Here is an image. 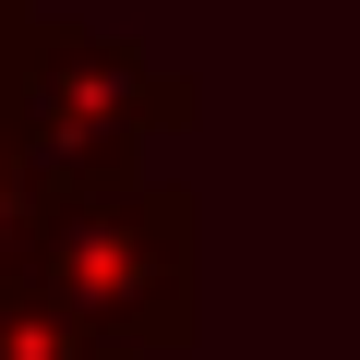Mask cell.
I'll return each instance as SVG.
<instances>
[{
	"label": "cell",
	"instance_id": "277c9868",
	"mask_svg": "<svg viewBox=\"0 0 360 360\" xmlns=\"http://www.w3.org/2000/svg\"><path fill=\"white\" fill-rule=\"evenodd\" d=\"M37 180H25V156H13V132H0V288H25V240H37Z\"/></svg>",
	"mask_w": 360,
	"mask_h": 360
},
{
	"label": "cell",
	"instance_id": "7a4b0ae2",
	"mask_svg": "<svg viewBox=\"0 0 360 360\" xmlns=\"http://www.w3.org/2000/svg\"><path fill=\"white\" fill-rule=\"evenodd\" d=\"M193 120V72H168L156 49L108 37V25H37L25 37V84H13V156L37 193H96L132 180L156 132Z\"/></svg>",
	"mask_w": 360,
	"mask_h": 360
},
{
	"label": "cell",
	"instance_id": "6da1fadb",
	"mask_svg": "<svg viewBox=\"0 0 360 360\" xmlns=\"http://www.w3.org/2000/svg\"><path fill=\"white\" fill-rule=\"evenodd\" d=\"M25 300H49L72 336L120 360H180L205 336V205L156 168L49 193L25 240Z\"/></svg>",
	"mask_w": 360,
	"mask_h": 360
},
{
	"label": "cell",
	"instance_id": "3957f363",
	"mask_svg": "<svg viewBox=\"0 0 360 360\" xmlns=\"http://www.w3.org/2000/svg\"><path fill=\"white\" fill-rule=\"evenodd\" d=\"M0 360H120V348L72 336V324H60L49 300H25V288H13V300H0Z\"/></svg>",
	"mask_w": 360,
	"mask_h": 360
},
{
	"label": "cell",
	"instance_id": "5b68a950",
	"mask_svg": "<svg viewBox=\"0 0 360 360\" xmlns=\"http://www.w3.org/2000/svg\"><path fill=\"white\" fill-rule=\"evenodd\" d=\"M25 37H37V25H0V132H13V84H25Z\"/></svg>",
	"mask_w": 360,
	"mask_h": 360
}]
</instances>
